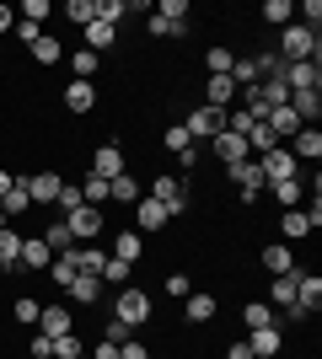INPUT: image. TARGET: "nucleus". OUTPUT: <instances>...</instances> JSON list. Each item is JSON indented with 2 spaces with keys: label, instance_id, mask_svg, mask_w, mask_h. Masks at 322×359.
<instances>
[{
  "label": "nucleus",
  "instance_id": "473e14b6",
  "mask_svg": "<svg viewBox=\"0 0 322 359\" xmlns=\"http://www.w3.org/2000/svg\"><path fill=\"white\" fill-rule=\"evenodd\" d=\"M16 257H22V231H0V269H16Z\"/></svg>",
  "mask_w": 322,
  "mask_h": 359
},
{
  "label": "nucleus",
  "instance_id": "bb28decb",
  "mask_svg": "<svg viewBox=\"0 0 322 359\" xmlns=\"http://www.w3.org/2000/svg\"><path fill=\"white\" fill-rule=\"evenodd\" d=\"M0 210H6V220H16V215H27L32 210V198H27V188L11 177V188H6V198H0Z\"/></svg>",
  "mask_w": 322,
  "mask_h": 359
},
{
  "label": "nucleus",
  "instance_id": "0eeeda50",
  "mask_svg": "<svg viewBox=\"0 0 322 359\" xmlns=\"http://www.w3.org/2000/svg\"><path fill=\"white\" fill-rule=\"evenodd\" d=\"M188 135H194V145H199V140H215L220 135V129H226V113H215V107H194V113H188V123H183Z\"/></svg>",
  "mask_w": 322,
  "mask_h": 359
},
{
  "label": "nucleus",
  "instance_id": "aec40b11",
  "mask_svg": "<svg viewBox=\"0 0 322 359\" xmlns=\"http://www.w3.org/2000/svg\"><path fill=\"white\" fill-rule=\"evenodd\" d=\"M65 107H70V113H92L97 107V86L92 81H70V86H65Z\"/></svg>",
  "mask_w": 322,
  "mask_h": 359
},
{
  "label": "nucleus",
  "instance_id": "5701e85b",
  "mask_svg": "<svg viewBox=\"0 0 322 359\" xmlns=\"http://www.w3.org/2000/svg\"><path fill=\"white\" fill-rule=\"evenodd\" d=\"M242 344L253 348V354H258V359H274V354H279V344H285V338H279V327H258V332H247Z\"/></svg>",
  "mask_w": 322,
  "mask_h": 359
},
{
  "label": "nucleus",
  "instance_id": "6e6552de",
  "mask_svg": "<svg viewBox=\"0 0 322 359\" xmlns=\"http://www.w3.org/2000/svg\"><path fill=\"white\" fill-rule=\"evenodd\" d=\"M236 97H242V91H236V81H231V75H210V86H204V107L231 113V107H236Z\"/></svg>",
  "mask_w": 322,
  "mask_h": 359
},
{
  "label": "nucleus",
  "instance_id": "2eb2a0df",
  "mask_svg": "<svg viewBox=\"0 0 322 359\" xmlns=\"http://www.w3.org/2000/svg\"><path fill=\"white\" fill-rule=\"evenodd\" d=\"M210 150H215L226 166H236V161H247V156H253V150H247V140H242V135H231V129H220V135L210 140Z\"/></svg>",
  "mask_w": 322,
  "mask_h": 359
},
{
  "label": "nucleus",
  "instance_id": "cd10ccee",
  "mask_svg": "<svg viewBox=\"0 0 322 359\" xmlns=\"http://www.w3.org/2000/svg\"><path fill=\"white\" fill-rule=\"evenodd\" d=\"M107 194L119 198V204H140V177L135 172H119V177L107 182Z\"/></svg>",
  "mask_w": 322,
  "mask_h": 359
},
{
  "label": "nucleus",
  "instance_id": "c85d7f7f",
  "mask_svg": "<svg viewBox=\"0 0 322 359\" xmlns=\"http://www.w3.org/2000/svg\"><path fill=\"white\" fill-rule=\"evenodd\" d=\"M279 231H285V241H307V236H311V220H307V210H285Z\"/></svg>",
  "mask_w": 322,
  "mask_h": 359
},
{
  "label": "nucleus",
  "instance_id": "f03ea898",
  "mask_svg": "<svg viewBox=\"0 0 322 359\" xmlns=\"http://www.w3.org/2000/svg\"><path fill=\"white\" fill-rule=\"evenodd\" d=\"M279 60L285 65H301V60H317V32H307V27H285L279 32Z\"/></svg>",
  "mask_w": 322,
  "mask_h": 359
},
{
  "label": "nucleus",
  "instance_id": "4be33fe9",
  "mask_svg": "<svg viewBox=\"0 0 322 359\" xmlns=\"http://www.w3.org/2000/svg\"><path fill=\"white\" fill-rule=\"evenodd\" d=\"M140 252H145L140 231H119V236H113V252H107V257H119V263H129V269H135V263H140Z\"/></svg>",
  "mask_w": 322,
  "mask_h": 359
},
{
  "label": "nucleus",
  "instance_id": "3c124183",
  "mask_svg": "<svg viewBox=\"0 0 322 359\" xmlns=\"http://www.w3.org/2000/svg\"><path fill=\"white\" fill-rule=\"evenodd\" d=\"M188 145H194V135H188L183 123H172V129H167V150H172V156H183Z\"/></svg>",
  "mask_w": 322,
  "mask_h": 359
},
{
  "label": "nucleus",
  "instance_id": "4d7b16f0",
  "mask_svg": "<svg viewBox=\"0 0 322 359\" xmlns=\"http://www.w3.org/2000/svg\"><path fill=\"white\" fill-rule=\"evenodd\" d=\"M129 332H135V327H123L119 316H107V344H123V338H129Z\"/></svg>",
  "mask_w": 322,
  "mask_h": 359
},
{
  "label": "nucleus",
  "instance_id": "72a5a7b5",
  "mask_svg": "<svg viewBox=\"0 0 322 359\" xmlns=\"http://www.w3.org/2000/svg\"><path fill=\"white\" fill-rule=\"evenodd\" d=\"M269 188H274V198L285 204V210H301V194H307V182H301V177H290V182H269Z\"/></svg>",
  "mask_w": 322,
  "mask_h": 359
},
{
  "label": "nucleus",
  "instance_id": "0e129e2a",
  "mask_svg": "<svg viewBox=\"0 0 322 359\" xmlns=\"http://www.w3.org/2000/svg\"><path fill=\"white\" fill-rule=\"evenodd\" d=\"M6 225H11V220H6V210H0V231H6Z\"/></svg>",
  "mask_w": 322,
  "mask_h": 359
},
{
  "label": "nucleus",
  "instance_id": "b1692460",
  "mask_svg": "<svg viewBox=\"0 0 322 359\" xmlns=\"http://www.w3.org/2000/svg\"><path fill=\"white\" fill-rule=\"evenodd\" d=\"M65 295L76 300V306H97V295H102V279H97V273H76V285L65 290Z\"/></svg>",
  "mask_w": 322,
  "mask_h": 359
},
{
  "label": "nucleus",
  "instance_id": "a878e982",
  "mask_svg": "<svg viewBox=\"0 0 322 359\" xmlns=\"http://www.w3.org/2000/svg\"><path fill=\"white\" fill-rule=\"evenodd\" d=\"M86 32V48H92V54H107V48L119 43V27H107V22H92V27H81Z\"/></svg>",
  "mask_w": 322,
  "mask_h": 359
},
{
  "label": "nucleus",
  "instance_id": "13d9d810",
  "mask_svg": "<svg viewBox=\"0 0 322 359\" xmlns=\"http://www.w3.org/2000/svg\"><path fill=\"white\" fill-rule=\"evenodd\" d=\"M27 348H32V359H48V354H54V338H43V332H38Z\"/></svg>",
  "mask_w": 322,
  "mask_h": 359
},
{
  "label": "nucleus",
  "instance_id": "1a4fd4ad",
  "mask_svg": "<svg viewBox=\"0 0 322 359\" xmlns=\"http://www.w3.org/2000/svg\"><path fill=\"white\" fill-rule=\"evenodd\" d=\"M295 311H301V316L322 311V279H317V273H295Z\"/></svg>",
  "mask_w": 322,
  "mask_h": 359
},
{
  "label": "nucleus",
  "instance_id": "4468645a",
  "mask_svg": "<svg viewBox=\"0 0 322 359\" xmlns=\"http://www.w3.org/2000/svg\"><path fill=\"white\" fill-rule=\"evenodd\" d=\"M258 263H263V273H274V279L279 273H295V252L285 247V241H269V247L258 252Z\"/></svg>",
  "mask_w": 322,
  "mask_h": 359
},
{
  "label": "nucleus",
  "instance_id": "9b49d317",
  "mask_svg": "<svg viewBox=\"0 0 322 359\" xmlns=\"http://www.w3.org/2000/svg\"><path fill=\"white\" fill-rule=\"evenodd\" d=\"M22 188H27V198L32 204H54V194H60V172H32V177H16Z\"/></svg>",
  "mask_w": 322,
  "mask_h": 359
},
{
  "label": "nucleus",
  "instance_id": "79ce46f5",
  "mask_svg": "<svg viewBox=\"0 0 322 359\" xmlns=\"http://www.w3.org/2000/svg\"><path fill=\"white\" fill-rule=\"evenodd\" d=\"M97 65H102V60H97L92 48H81V54H70V70H76V81H92V75H97Z\"/></svg>",
  "mask_w": 322,
  "mask_h": 359
},
{
  "label": "nucleus",
  "instance_id": "393cba45",
  "mask_svg": "<svg viewBox=\"0 0 322 359\" xmlns=\"http://www.w3.org/2000/svg\"><path fill=\"white\" fill-rule=\"evenodd\" d=\"M215 306H220V300H215V295H204V290H194V295H188V306H183V316H188V322H194V327H204V322H210V316H215Z\"/></svg>",
  "mask_w": 322,
  "mask_h": 359
},
{
  "label": "nucleus",
  "instance_id": "37998d69",
  "mask_svg": "<svg viewBox=\"0 0 322 359\" xmlns=\"http://www.w3.org/2000/svg\"><path fill=\"white\" fill-rule=\"evenodd\" d=\"M81 354H86V344H81L76 332H65V338H54V354L48 359H81Z\"/></svg>",
  "mask_w": 322,
  "mask_h": 359
},
{
  "label": "nucleus",
  "instance_id": "a18cd8bd",
  "mask_svg": "<svg viewBox=\"0 0 322 359\" xmlns=\"http://www.w3.org/2000/svg\"><path fill=\"white\" fill-rule=\"evenodd\" d=\"M38 311H43V306H38L32 295H16L11 300V322H38Z\"/></svg>",
  "mask_w": 322,
  "mask_h": 359
},
{
  "label": "nucleus",
  "instance_id": "09e8293b",
  "mask_svg": "<svg viewBox=\"0 0 322 359\" xmlns=\"http://www.w3.org/2000/svg\"><path fill=\"white\" fill-rule=\"evenodd\" d=\"M263 16H269V22H274V27H290V16H295V6H290V0H269V6H263Z\"/></svg>",
  "mask_w": 322,
  "mask_h": 359
},
{
  "label": "nucleus",
  "instance_id": "412c9836",
  "mask_svg": "<svg viewBox=\"0 0 322 359\" xmlns=\"http://www.w3.org/2000/svg\"><path fill=\"white\" fill-rule=\"evenodd\" d=\"M38 236H43V247H48L54 257H65L70 247H76V236H70V225H65V220H48L43 231H38Z\"/></svg>",
  "mask_w": 322,
  "mask_h": 359
},
{
  "label": "nucleus",
  "instance_id": "6ab92c4d",
  "mask_svg": "<svg viewBox=\"0 0 322 359\" xmlns=\"http://www.w3.org/2000/svg\"><path fill=\"white\" fill-rule=\"evenodd\" d=\"M290 156H295V161H311V166H317V161H322V129H301V135L290 140Z\"/></svg>",
  "mask_w": 322,
  "mask_h": 359
},
{
  "label": "nucleus",
  "instance_id": "bf43d9fd",
  "mask_svg": "<svg viewBox=\"0 0 322 359\" xmlns=\"http://www.w3.org/2000/svg\"><path fill=\"white\" fill-rule=\"evenodd\" d=\"M86 359H119V344H107V338H102V344H97Z\"/></svg>",
  "mask_w": 322,
  "mask_h": 359
},
{
  "label": "nucleus",
  "instance_id": "864d4df0",
  "mask_svg": "<svg viewBox=\"0 0 322 359\" xmlns=\"http://www.w3.org/2000/svg\"><path fill=\"white\" fill-rule=\"evenodd\" d=\"M11 32H16V38H22L27 48L38 43V38H43V27H38V22H22V16H16V27H11Z\"/></svg>",
  "mask_w": 322,
  "mask_h": 359
},
{
  "label": "nucleus",
  "instance_id": "ea45409f",
  "mask_svg": "<svg viewBox=\"0 0 322 359\" xmlns=\"http://www.w3.org/2000/svg\"><path fill=\"white\" fill-rule=\"evenodd\" d=\"M123 16H129V0H97V22H107V27H119Z\"/></svg>",
  "mask_w": 322,
  "mask_h": 359
},
{
  "label": "nucleus",
  "instance_id": "7c9ffc66",
  "mask_svg": "<svg viewBox=\"0 0 322 359\" xmlns=\"http://www.w3.org/2000/svg\"><path fill=\"white\" fill-rule=\"evenodd\" d=\"M247 150H258V156H269V150H279V140H274V129H269V123H253V129H247Z\"/></svg>",
  "mask_w": 322,
  "mask_h": 359
},
{
  "label": "nucleus",
  "instance_id": "c9c22d12",
  "mask_svg": "<svg viewBox=\"0 0 322 359\" xmlns=\"http://www.w3.org/2000/svg\"><path fill=\"white\" fill-rule=\"evenodd\" d=\"M145 27H151V38H183V32H188V22H172V16H161V11H156V16H145Z\"/></svg>",
  "mask_w": 322,
  "mask_h": 359
},
{
  "label": "nucleus",
  "instance_id": "7ed1b4c3",
  "mask_svg": "<svg viewBox=\"0 0 322 359\" xmlns=\"http://www.w3.org/2000/svg\"><path fill=\"white\" fill-rule=\"evenodd\" d=\"M145 198H156L167 215H183V210H188V188H183V177H172V172H167V177H156Z\"/></svg>",
  "mask_w": 322,
  "mask_h": 359
},
{
  "label": "nucleus",
  "instance_id": "de8ad7c7",
  "mask_svg": "<svg viewBox=\"0 0 322 359\" xmlns=\"http://www.w3.org/2000/svg\"><path fill=\"white\" fill-rule=\"evenodd\" d=\"M204 65H210V75H231L236 54H231V48H210V54H204Z\"/></svg>",
  "mask_w": 322,
  "mask_h": 359
},
{
  "label": "nucleus",
  "instance_id": "e433bc0d",
  "mask_svg": "<svg viewBox=\"0 0 322 359\" xmlns=\"http://www.w3.org/2000/svg\"><path fill=\"white\" fill-rule=\"evenodd\" d=\"M231 81H236V91H253V86L263 81V75H258V60H236V65H231Z\"/></svg>",
  "mask_w": 322,
  "mask_h": 359
},
{
  "label": "nucleus",
  "instance_id": "423d86ee",
  "mask_svg": "<svg viewBox=\"0 0 322 359\" xmlns=\"http://www.w3.org/2000/svg\"><path fill=\"white\" fill-rule=\"evenodd\" d=\"M231 172V182H236V194H242V204H253L258 198V188H263V172H258V156H247V161H236V166H226Z\"/></svg>",
  "mask_w": 322,
  "mask_h": 359
},
{
  "label": "nucleus",
  "instance_id": "052dcab7",
  "mask_svg": "<svg viewBox=\"0 0 322 359\" xmlns=\"http://www.w3.org/2000/svg\"><path fill=\"white\" fill-rule=\"evenodd\" d=\"M226 359H253V348H247V344H231V348H226Z\"/></svg>",
  "mask_w": 322,
  "mask_h": 359
},
{
  "label": "nucleus",
  "instance_id": "e2e57ef3",
  "mask_svg": "<svg viewBox=\"0 0 322 359\" xmlns=\"http://www.w3.org/2000/svg\"><path fill=\"white\" fill-rule=\"evenodd\" d=\"M6 188H11V172H0V198H6Z\"/></svg>",
  "mask_w": 322,
  "mask_h": 359
},
{
  "label": "nucleus",
  "instance_id": "f8f14e48",
  "mask_svg": "<svg viewBox=\"0 0 322 359\" xmlns=\"http://www.w3.org/2000/svg\"><path fill=\"white\" fill-rule=\"evenodd\" d=\"M38 332H43V338H65V332H76L70 306H43V311H38Z\"/></svg>",
  "mask_w": 322,
  "mask_h": 359
},
{
  "label": "nucleus",
  "instance_id": "49530a36",
  "mask_svg": "<svg viewBox=\"0 0 322 359\" xmlns=\"http://www.w3.org/2000/svg\"><path fill=\"white\" fill-rule=\"evenodd\" d=\"M161 290H167L172 300H188V295H194V273H167V285H161Z\"/></svg>",
  "mask_w": 322,
  "mask_h": 359
},
{
  "label": "nucleus",
  "instance_id": "f3484780",
  "mask_svg": "<svg viewBox=\"0 0 322 359\" xmlns=\"http://www.w3.org/2000/svg\"><path fill=\"white\" fill-rule=\"evenodd\" d=\"M92 172H97V177H107V182L119 177V172H129V166H123V150H119V145H97Z\"/></svg>",
  "mask_w": 322,
  "mask_h": 359
},
{
  "label": "nucleus",
  "instance_id": "9d476101",
  "mask_svg": "<svg viewBox=\"0 0 322 359\" xmlns=\"http://www.w3.org/2000/svg\"><path fill=\"white\" fill-rule=\"evenodd\" d=\"M285 86H290V91H322V65L317 60L285 65Z\"/></svg>",
  "mask_w": 322,
  "mask_h": 359
},
{
  "label": "nucleus",
  "instance_id": "8fccbe9b",
  "mask_svg": "<svg viewBox=\"0 0 322 359\" xmlns=\"http://www.w3.org/2000/svg\"><path fill=\"white\" fill-rule=\"evenodd\" d=\"M54 204H60V210L70 215V210H81L86 198H81V188H70V182H60V194H54Z\"/></svg>",
  "mask_w": 322,
  "mask_h": 359
},
{
  "label": "nucleus",
  "instance_id": "6e6d98bb",
  "mask_svg": "<svg viewBox=\"0 0 322 359\" xmlns=\"http://www.w3.org/2000/svg\"><path fill=\"white\" fill-rule=\"evenodd\" d=\"M119 359H151V354H145V344H140V338H123V344H119Z\"/></svg>",
  "mask_w": 322,
  "mask_h": 359
},
{
  "label": "nucleus",
  "instance_id": "f257e3e1",
  "mask_svg": "<svg viewBox=\"0 0 322 359\" xmlns=\"http://www.w3.org/2000/svg\"><path fill=\"white\" fill-rule=\"evenodd\" d=\"M113 316H119L123 327H145V322H151V295L140 285H123L119 300H113Z\"/></svg>",
  "mask_w": 322,
  "mask_h": 359
},
{
  "label": "nucleus",
  "instance_id": "4c0bfd02",
  "mask_svg": "<svg viewBox=\"0 0 322 359\" xmlns=\"http://www.w3.org/2000/svg\"><path fill=\"white\" fill-rule=\"evenodd\" d=\"M242 322H247V332L274 327V316H269V306H263V300H247V306H242Z\"/></svg>",
  "mask_w": 322,
  "mask_h": 359
},
{
  "label": "nucleus",
  "instance_id": "2f4dec72",
  "mask_svg": "<svg viewBox=\"0 0 322 359\" xmlns=\"http://www.w3.org/2000/svg\"><path fill=\"white\" fill-rule=\"evenodd\" d=\"M81 198H86L92 210H102L107 198H113V194H107V177H97V172H86V182H81Z\"/></svg>",
  "mask_w": 322,
  "mask_h": 359
},
{
  "label": "nucleus",
  "instance_id": "a19ab883",
  "mask_svg": "<svg viewBox=\"0 0 322 359\" xmlns=\"http://www.w3.org/2000/svg\"><path fill=\"white\" fill-rule=\"evenodd\" d=\"M32 60H38V65H60V60H65V48H60V43H54V38L43 32V38L32 43Z\"/></svg>",
  "mask_w": 322,
  "mask_h": 359
},
{
  "label": "nucleus",
  "instance_id": "c756f323",
  "mask_svg": "<svg viewBox=\"0 0 322 359\" xmlns=\"http://www.w3.org/2000/svg\"><path fill=\"white\" fill-rule=\"evenodd\" d=\"M135 215H140V225H145V231H161V225L172 220V215L161 210V204H156V198H140V204H135Z\"/></svg>",
  "mask_w": 322,
  "mask_h": 359
},
{
  "label": "nucleus",
  "instance_id": "338daca9",
  "mask_svg": "<svg viewBox=\"0 0 322 359\" xmlns=\"http://www.w3.org/2000/svg\"><path fill=\"white\" fill-rule=\"evenodd\" d=\"M253 359H258V354H253Z\"/></svg>",
  "mask_w": 322,
  "mask_h": 359
},
{
  "label": "nucleus",
  "instance_id": "a211bd4d",
  "mask_svg": "<svg viewBox=\"0 0 322 359\" xmlns=\"http://www.w3.org/2000/svg\"><path fill=\"white\" fill-rule=\"evenodd\" d=\"M70 263H76V273H102L107 252L97 247V241H81V247H70Z\"/></svg>",
  "mask_w": 322,
  "mask_h": 359
},
{
  "label": "nucleus",
  "instance_id": "58836bf2",
  "mask_svg": "<svg viewBox=\"0 0 322 359\" xmlns=\"http://www.w3.org/2000/svg\"><path fill=\"white\" fill-rule=\"evenodd\" d=\"M97 279H102V285H119V290H123V285H129V279H135V269H129V263H119V257H107Z\"/></svg>",
  "mask_w": 322,
  "mask_h": 359
},
{
  "label": "nucleus",
  "instance_id": "f704fd0d",
  "mask_svg": "<svg viewBox=\"0 0 322 359\" xmlns=\"http://www.w3.org/2000/svg\"><path fill=\"white\" fill-rule=\"evenodd\" d=\"M43 279H54L60 290H70V285H76V263H70V252H65V257H54V263L43 269Z\"/></svg>",
  "mask_w": 322,
  "mask_h": 359
},
{
  "label": "nucleus",
  "instance_id": "ddd939ff",
  "mask_svg": "<svg viewBox=\"0 0 322 359\" xmlns=\"http://www.w3.org/2000/svg\"><path fill=\"white\" fill-rule=\"evenodd\" d=\"M48 263H54V252L43 247V236H22V257H16V269H27V273H43Z\"/></svg>",
  "mask_w": 322,
  "mask_h": 359
},
{
  "label": "nucleus",
  "instance_id": "c03bdc74",
  "mask_svg": "<svg viewBox=\"0 0 322 359\" xmlns=\"http://www.w3.org/2000/svg\"><path fill=\"white\" fill-rule=\"evenodd\" d=\"M65 16H70V22H81V27H92V22H97V0H70V6H65Z\"/></svg>",
  "mask_w": 322,
  "mask_h": 359
},
{
  "label": "nucleus",
  "instance_id": "39448f33",
  "mask_svg": "<svg viewBox=\"0 0 322 359\" xmlns=\"http://www.w3.org/2000/svg\"><path fill=\"white\" fill-rule=\"evenodd\" d=\"M258 172H263V182H290V177H301V161L279 145V150H269V156H258Z\"/></svg>",
  "mask_w": 322,
  "mask_h": 359
},
{
  "label": "nucleus",
  "instance_id": "dca6fc26",
  "mask_svg": "<svg viewBox=\"0 0 322 359\" xmlns=\"http://www.w3.org/2000/svg\"><path fill=\"white\" fill-rule=\"evenodd\" d=\"M290 113L307 129H317V118H322V91H290Z\"/></svg>",
  "mask_w": 322,
  "mask_h": 359
},
{
  "label": "nucleus",
  "instance_id": "603ef678",
  "mask_svg": "<svg viewBox=\"0 0 322 359\" xmlns=\"http://www.w3.org/2000/svg\"><path fill=\"white\" fill-rule=\"evenodd\" d=\"M54 11V6H48V0H22V22H38V27H43V16Z\"/></svg>",
  "mask_w": 322,
  "mask_h": 359
},
{
  "label": "nucleus",
  "instance_id": "69168bd1",
  "mask_svg": "<svg viewBox=\"0 0 322 359\" xmlns=\"http://www.w3.org/2000/svg\"><path fill=\"white\" fill-rule=\"evenodd\" d=\"M81 359H86V354H81Z\"/></svg>",
  "mask_w": 322,
  "mask_h": 359
},
{
  "label": "nucleus",
  "instance_id": "680f3d73",
  "mask_svg": "<svg viewBox=\"0 0 322 359\" xmlns=\"http://www.w3.org/2000/svg\"><path fill=\"white\" fill-rule=\"evenodd\" d=\"M6 27H16V16H11V6H0V32Z\"/></svg>",
  "mask_w": 322,
  "mask_h": 359
},
{
  "label": "nucleus",
  "instance_id": "20e7f679",
  "mask_svg": "<svg viewBox=\"0 0 322 359\" xmlns=\"http://www.w3.org/2000/svg\"><path fill=\"white\" fill-rule=\"evenodd\" d=\"M65 225H70V236H76V247H81V241H97V236L107 231L102 210H92V204H81V210H70V215H65Z\"/></svg>",
  "mask_w": 322,
  "mask_h": 359
},
{
  "label": "nucleus",
  "instance_id": "5fc2aeb1",
  "mask_svg": "<svg viewBox=\"0 0 322 359\" xmlns=\"http://www.w3.org/2000/svg\"><path fill=\"white\" fill-rule=\"evenodd\" d=\"M301 16H307L301 27H307V32H317V27H322V0H307V6H301Z\"/></svg>",
  "mask_w": 322,
  "mask_h": 359
}]
</instances>
